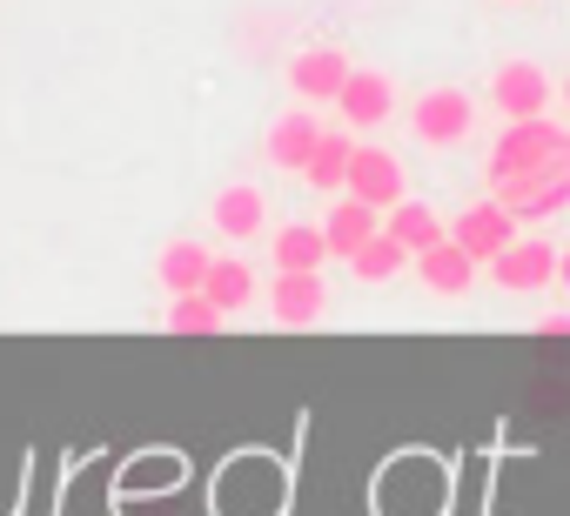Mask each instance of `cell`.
I'll list each match as a JSON object with an SVG mask.
<instances>
[{
  "mask_svg": "<svg viewBox=\"0 0 570 516\" xmlns=\"http://www.w3.org/2000/svg\"><path fill=\"white\" fill-rule=\"evenodd\" d=\"M450 241H456V248L470 255L476 269H490L497 255H503V248L517 241V215H510L503 201H490V195H483V201H470V208H463V215L450 221Z\"/></svg>",
  "mask_w": 570,
  "mask_h": 516,
  "instance_id": "cell-3",
  "label": "cell"
},
{
  "mask_svg": "<svg viewBox=\"0 0 570 516\" xmlns=\"http://www.w3.org/2000/svg\"><path fill=\"white\" fill-rule=\"evenodd\" d=\"M557 282H563V289H570V248H563V255H557Z\"/></svg>",
  "mask_w": 570,
  "mask_h": 516,
  "instance_id": "cell-22",
  "label": "cell"
},
{
  "mask_svg": "<svg viewBox=\"0 0 570 516\" xmlns=\"http://www.w3.org/2000/svg\"><path fill=\"white\" fill-rule=\"evenodd\" d=\"M490 101H497V115H510V121H537V115H550L557 81H550L537 61H503V68L490 75Z\"/></svg>",
  "mask_w": 570,
  "mask_h": 516,
  "instance_id": "cell-5",
  "label": "cell"
},
{
  "mask_svg": "<svg viewBox=\"0 0 570 516\" xmlns=\"http://www.w3.org/2000/svg\"><path fill=\"white\" fill-rule=\"evenodd\" d=\"M336 115H343L350 128H383V121L396 115V81L376 75V68H350V81H343V95H336Z\"/></svg>",
  "mask_w": 570,
  "mask_h": 516,
  "instance_id": "cell-7",
  "label": "cell"
},
{
  "mask_svg": "<svg viewBox=\"0 0 570 516\" xmlns=\"http://www.w3.org/2000/svg\"><path fill=\"white\" fill-rule=\"evenodd\" d=\"M268 316H275L282 329H309V322H323V316H330L323 276H275V282H268Z\"/></svg>",
  "mask_w": 570,
  "mask_h": 516,
  "instance_id": "cell-9",
  "label": "cell"
},
{
  "mask_svg": "<svg viewBox=\"0 0 570 516\" xmlns=\"http://www.w3.org/2000/svg\"><path fill=\"white\" fill-rule=\"evenodd\" d=\"M343 195H356V201H370L376 215H390V208L410 195L403 161H396L390 148H356V155H350V181H343Z\"/></svg>",
  "mask_w": 570,
  "mask_h": 516,
  "instance_id": "cell-6",
  "label": "cell"
},
{
  "mask_svg": "<svg viewBox=\"0 0 570 516\" xmlns=\"http://www.w3.org/2000/svg\"><path fill=\"white\" fill-rule=\"evenodd\" d=\"M557 95H563V108H570V75H563V88H557Z\"/></svg>",
  "mask_w": 570,
  "mask_h": 516,
  "instance_id": "cell-23",
  "label": "cell"
},
{
  "mask_svg": "<svg viewBox=\"0 0 570 516\" xmlns=\"http://www.w3.org/2000/svg\"><path fill=\"white\" fill-rule=\"evenodd\" d=\"M208 262H215V255H208L202 241H168V248L155 255V276H161L168 296H195V289L208 282Z\"/></svg>",
  "mask_w": 570,
  "mask_h": 516,
  "instance_id": "cell-15",
  "label": "cell"
},
{
  "mask_svg": "<svg viewBox=\"0 0 570 516\" xmlns=\"http://www.w3.org/2000/svg\"><path fill=\"white\" fill-rule=\"evenodd\" d=\"M497 8H523V0H497Z\"/></svg>",
  "mask_w": 570,
  "mask_h": 516,
  "instance_id": "cell-24",
  "label": "cell"
},
{
  "mask_svg": "<svg viewBox=\"0 0 570 516\" xmlns=\"http://www.w3.org/2000/svg\"><path fill=\"white\" fill-rule=\"evenodd\" d=\"M490 201H503L517 221H550L570 208V128L537 115L510 121L490 141Z\"/></svg>",
  "mask_w": 570,
  "mask_h": 516,
  "instance_id": "cell-1",
  "label": "cell"
},
{
  "mask_svg": "<svg viewBox=\"0 0 570 516\" xmlns=\"http://www.w3.org/2000/svg\"><path fill=\"white\" fill-rule=\"evenodd\" d=\"M537 336H543V343H570V316H543Z\"/></svg>",
  "mask_w": 570,
  "mask_h": 516,
  "instance_id": "cell-21",
  "label": "cell"
},
{
  "mask_svg": "<svg viewBox=\"0 0 570 516\" xmlns=\"http://www.w3.org/2000/svg\"><path fill=\"white\" fill-rule=\"evenodd\" d=\"M410 269H416V282L430 289V296H470V282H476V262H470V255L443 235V241H430V248H416L410 255Z\"/></svg>",
  "mask_w": 570,
  "mask_h": 516,
  "instance_id": "cell-8",
  "label": "cell"
},
{
  "mask_svg": "<svg viewBox=\"0 0 570 516\" xmlns=\"http://www.w3.org/2000/svg\"><path fill=\"white\" fill-rule=\"evenodd\" d=\"M557 255H563V248H550L543 235H517L497 262H490V282H497L503 296H537V289L557 282Z\"/></svg>",
  "mask_w": 570,
  "mask_h": 516,
  "instance_id": "cell-4",
  "label": "cell"
},
{
  "mask_svg": "<svg viewBox=\"0 0 570 516\" xmlns=\"http://www.w3.org/2000/svg\"><path fill=\"white\" fill-rule=\"evenodd\" d=\"M376 228H383V215H376L370 201H356V195H343V201L323 215V241H330V255H343V262H350V255H356Z\"/></svg>",
  "mask_w": 570,
  "mask_h": 516,
  "instance_id": "cell-13",
  "label": "cell"
},
{
  "mask_svg": "<svg viewBox=\"0 0 570 516\" xmlns=\"http://www.w3.org/2000/svg\"><path fill=\"white\" fill-rule=\"evenodd\" d=\"M383 235H396V241H403V248L416 255V248H430V241H443V235H450V221H443V215H436L430 201H416V195H403V201H396V208L383 215Z\"/></svg>",
  "mask_w": 570,
  "mask_h": 516,
  "instance_id": "cell-17",
  "label": "cell"
},
{
  "mask_svg": "<svg viewBox=\"0 0 570 516\" xmlns=\"http://www.w3.org/2000/svg\"><path fill=\"white\" fill-rule=\"evenodd\" d=\"M350 155H356V141H350V135H323V141H316V155H309V168H303V181H309V188H323V195H330V188H343V181H350Z\"/></svg>",
  "mask_w": 570,
  "mask_h": 516,
  "instance_id": "cell-19",
  "label": "cell"
},
{
  "mask_svg": "<svg viewBox=\"0 0 570 516\" xmlns=\"http://www.w3.org/2000/svg\"><path fill=\"white\" fill-rule=\"evenodd\" d=\"M323 262H330L323 221H289V228H275V276H323Z\"/></svg>",
  "mask_w": 570,
  "mask_h": 516,
  "instance_id": "cell-11",
  "label": "cell"
},
{
  "mask_svg": "<svg viewBox=\"0 0 570 516\" xmlns=\"http://www.w3.org/2000/svg\"><path fill=\"white\" fill-rule=\"evenodd\" d=\"M228 316L195 289V296H168V316H161V329H175V336H215Z\"/></svg>",
  "mask_w": 570,
  "mask_h": 516,
  "instance_id": "cell-20",
  "label": "cell"
},
{
  "mask_svg": "<svg viewBox=\"0 0 570 516\" xmlns=\"http://www.w3.org/2000/svg\"><path fill=\"white\" fill-rule=\"evenodd\" d=\"M350 269H356V282H370V289H376V282H396V276L410 269V248H403L396 235H383V228H376V235L350 255Z\"/></svg>",
  "mask_w": 570,
  "mask_h": 516,
  "instance_id": "cell-18",
  "label": "cell"
},
{
  "mask_svg": "<svg viewBox=\"0 0 570 516\" xmlns=\"http://www.w3.org/2000/svg\"><path fill=\"white\" fill-rule=\"evenodd\" d=\"M343 81H350V54H336V48H303V54L289 61V88H296L303 101H336Z\"/></svg>",
  "mask_w": 570,
  "mask_h": 516,
  "instance_id": "cell-10",
  "label": "cell"
},
{
  "mask_svg": "<svg viewBox=\"0 0 570 516\" xmlns=\"http://www.w3.org/2000/svg\"><path fill=\"white\" fill-rule=\"evenodd\" d=\"M202 296H208L222 316H242V309L255 302V269L242 262V255H215V262H208V282H202Z\"/></svg>",
  "mask_w": 570,
  "mask_h": 516,
  "instance_id": "cell-14",
  "label": "cell"
},
{
  "mask_svg": "<svg viewBox=\"0 0 570 516\" xmlns=\"http://www.w3.org/2000/svg\"><path fill=\"white\" fill-rule=\"evenodd\" d=\"M215 228L228 235V241H248V235H262V221H268V201H262V188H248V181H228V188H215Z\"/></svg>",
  "mask_w": 570,
  "mask_h": 516,
  "instance_id": "cell-12",
  "label": "cell"
},
{
  "mask_svg": "<svg viewBox=\"0 0 570 516\" xmlns=\"http://www.w3.org/2000/svg\"><path fill=\"white\" fill-rule=\"evenodd\" d=\"M410 128H416L423 148H456L476 128V101L463 88H423L416 108H410Z\"/></svg>",
  "mask_w": 570,
  "mask_h": 516,
  "instance_id": "cell-2",
  "label": "cell"
},
{
  "mask_svg": "<svg viewBox=\"0 0 570 516\" xmlns=\"http://www.w3.org/2000/svg\"><path fill=\"white\" fill-rule=\"evenodd\" d=\"M316 141H323V121H316V115H282V121L268 128V161L303 175L309 155H316Z\"/></svg>",
  "mask_w": 570,
  "mask_h": 516,
  "instance_id": "cell-16",
  "label": "cell"
}]
</instances>
